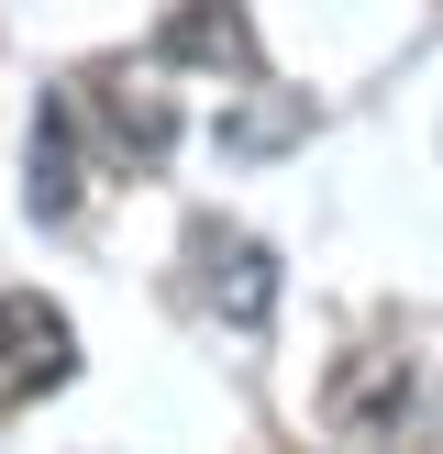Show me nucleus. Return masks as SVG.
Segmentation results:
<instances>
[{
  "instance_id": "7",
  "label": "nucleus",
  "mask_w": 443,
  "mask_h": 454,
  "mask_svg": "<svg viewBox=\"0 0 443 454\" xmlns=\"http://www.w3.org/2000/svg\"><path fill=\"white\" fill-rule=\"evenodd\" d=\"M299 133H310V100H299V89H277V100H255V111L222 122V155H277V145H299Z\"/></svg>"
},
{
  "instance_id": "1",
  "label": "nucleus",
  "mask_w": 443,
  "mask_h": 454,
  "mask_svg": "<svg viewBox=\"0 0 443 454\" xmlns=\"http://www.w3.org/2000/svg\"><path fill=\"white\" fill-rule=\"evenodd\" d=\"M66 377H78V322H66L44 288H0V421L34 411Z\"/></svg>"
},
{
  "instance_id": "5",
  "label": "nucleus",
  "mask_w": 443,
  "mask_h": 454,
  "mask_svg": "<svg viewBox=\"0 0 443 454\" xmlns=\"http://www.w3.org/2000/svg\"><path fill=\"white\" fill-rule=\"evenodd\" d=\"M155 56L199 67V78H255V22H244V0H177L167 34H155Z\"/></svg>"
},
{
  "instance_id": "6",
  "label": "nucleus",
  "mask_w": 443,
  "mask_h": 454,
  "mask_svg": "<svg viewBox=\"0 0 443 454\" xmlns=\"http://www.w3.org/2000/svg\"><path fill=\"white\" fill-rule=\"evenodd\" d=\"M78 100L66 89H44L34 100V145H22V200H34V222H78Z\"/></svg>"
},
{
  "instance_id": "2",
  "label": "nucleus",
  "mask_w": 443,
  "mask_h": 454,
  "mask_svg": "<svg viewBox=\"0 0 443 454\" xmlns=\"http://www.w3.org/2000/svg\"><path fill=\"white\" fill-rule=\"evenodd\" d=\"M155 78H167V56H144V67H89L66 100H78V122H100V133H111V155L155 167V155L177 145V100H167Z\"/></svg>"
},
{
  "instance_id": "4",
  "label": "nucleus",
  "mask_w": 443,
  "mask_h": 454,
  "mask_svg": "<svg viewBox=\"0 0 443 454\" xmlns=\"http://www.w3.org/2000/svg\"><path fill=\"white\" fill-rule=\"evenodd\" d=\"M410 399H421V366H410V355H399V344H354L344 366H332V388H322V421L344 443H366V433H399Z\"/></svg>"
},
{
  "instance_id": "3",
  "label": "nucleus",
  "mask_w": 443,
  "mask_h": 454,
  "mask_svg": "<svg viewBox=\"0 0 443 454\" xmlns=\"http://www.w3.org/2000/svg\"><path fill=\"white\" fill-rule=\"evenodd\" d=\"M189 266H199V300L233 333H266V310H277V255H266L244 222H189Z\"/></svg>"
}]
</instances>
